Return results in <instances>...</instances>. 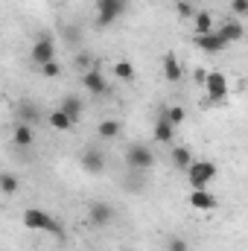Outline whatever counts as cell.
I'll return each instance as SVG.
<instances>
[{
  "label": "cell",
  "mask_w": 248,
  "mask_h": 251,
  "mask_svg": "<svg viewBox=\"0 0 248 251\" xmlns=\"http://www.w3.org/2000/svg\"><path fill=\"white\" fill-rule=\"evenodd\" d=\"M125 6H128V0H97V26H114L120 18H123Z\"/></svg>",
  "instance_id": "cell-1"
},
{
  "label": "cell",
  "mask_w": 248,
  "mask_h": 251,
  "mask_svg": "<svg viewBox=\"0 0 248 251\" xmlns=\"http://www.w3.org/2000/svg\"><path fill=\"white\" fill-rule=\"evenodd\" d=\"M184 173H187V178H190V184H193V190H207V184L216 178L219 170H216L213 161H193Z\"/></svg>",
  "instance_id": "cell-2"
},
{
  "label": "cell",
  "mask_w": 248,
  "mask_h": 251,
  "mask_svg": "<svg viewBox=\"0 0 248 251\" xmlns=\"http://www.w3.org/2000/svg\"><path fill=\"white\" fill-rule=\"evenodd\" d=\"M125 164H128L131 173H146V170L155 164V155H152L149 146H143V143H131V146L125 149Z\"/></svg>",
  "instance_id": "cell-3"
},
{
  "label": "cell",
  "mask_w": 248,
  "mask_h": 251,
  "mask_svg": "<svg viewBox=\"0 0 248 251\" xmlns=\"http://www.w3.org/2000/svg\"><path fill=\"white\" fill-rule=\"evenodd\" d=\"M204 91H207V100L210 102H228V79H225V73H219V70H207V76H204Z\"/></svg>",
  "instance_id": "cell-4"
},
{
  "label": "cell",
  "mask_w": 248,
  "mask_h": 251,
  "mask_svg": "<svg viewBox=\"0 0 248 251\" xmlns=\"http://www.w3.org/2000/svg\"><path fill=\"white\" fill-rule=\"evenodd\" d=\"M114 216H117V210H114V204H108V201H91V204H88V219H91V225H97V228H108V225L114 222Z\"/></svg>",
  "instance_id": "cell-5"
},
{
  "label": "cell",
  "mask_w": 248,
  "mask_h": 251,
  "mask_svg": "<svg viewBox=\"0 0 248 251\" xmlns=\"http://www.w3.org/2000/svg\"><path fill=\"white\" fill-rule=\"evenodd\" d=\"M29 59L38 64H47V62H56V41L50 38V35H41V38H35V44H32V50H29Z\"/></svg>",
  "instance_id": "cell-6"
},
{
  "label": "cell",
  "mask_w": 248,
  "mask_h": 251,
  "mask_svg": "<svg viewBox=\"0 0 248 251\" xmlns=\"http://www.w3.org/2000/svg\"><path fill=\"white\" fill-rule=\"evenodd\" d=\"M21 219H24V225H26L29 231H44V234H47V228L53 225V219H56V216H53V213H47V210H41V207H26Z\"/></svg>",
  "instance_id": "cell-7"
},
{
  "label": "cell",
  "mask_w": 248,
  "mask_h": 251,
  "mask_svg": "<svg viewBox=\"0 0 248 251\" xmlns=\"http://www.w3.org/2000/svg\"><path fill=\"white\" fill-rule=\"evenodd\" d=\"M82 85H85V91H88V94H94V97L108 94V79H105V76H102V70H97V67H91V70H85V73H82Z\"/></svg>",
  "instance_id": "cell-8"
},
{
  "label": "cell",
  "mask_w": 248,
  "mask_h": 251,
  "mask_svg": "<svg viewBox=\"0 0 248 251\" xmlns=\"http://www.w3.org/2000/svg\"><path fill=\"white\" fill-rule=\"evenodd\" d=\"M59 111H64V114L70 117V123L76 126L79 117L85 114V100L76 97V94H67V97H62V102H59Z\"/></svg>",
  "instance_id": "cell-9"
},
{
  "label": "cell",
  "mask_w": 248,
  "mask_h": 251,
  "mask_svg": "<svg viewBox=\"0 0 248 251\" xmlns=\"http://www.w3.org/2000/svg\"><path fill=\"white\" fill-rule=\"evenodd\" d=\"M216 35H219L225 44H237V41H243V38H246V26H243V21H234V18H228Z\"/></svg>",
  "instance_id": "cell-10"
},
{
  "label": "cell",
  "mask_w": 248,
  "mask_h": 251,
  "mask_svg": "<svg viewBox=\"0 0 248 251\" xmlns=\"http://www.w3.org/2000/svg\"><path fill=\"white\" fill-rule=\"evenodd\" d=\"M193 44H196L198 50H204V53H222V50L228 47V44L216 35V29H213V32H196V41H193Z\"/></svg>",
  "instance_id": "cell-11"
},
{
  "label": "cell",
  "mask_w": 248,
  "mask_h": 251,
  "mask_svg": "<svg viewBox=\"0 0 248 251\" xmlns=\"http://www.w3.org/2000/svg\"><path fill=\"white\" fill-rule=\"evenodd\" d=\"M15 114H18V123H38L41 120V105H35L32 100H21L18 105H15Z\"/></svg>",
  "instance_id": "cell-12"
},
{
  "label": "cell",
  "mask_w": 248,
  "mask_h": 251,
  "mask_svg": "<svg viewBox=\"0 0 248 251\" xmlns=\"http://www.w3.org/2000/svg\"><path fill=\"white\" fill-rule=\"evenodd\" d=\"M82 167H85V173H91V176H99L102 170H105V155L99 152V149H85L82 152Z\"/></svg>",
  "instance_id": "cell-13"
},
{
  "label": "cell",
  "mask_w": 248,
  "mask_h": 251,
  "mask_svg": "<svg viewBox=\"0 0 248 251\" xmlns=\"http://www.w3.org/2000/svg\"><path fill=\"white\" fill-rule=\"evenodd\" d=\"M190 204H193L196 210H213L219 201H216V196L207 193V190H193V193H190Z\"/></svg>",
  "instance_id": "cell-14"
},
{
  "label": "cell",
  "mask_w": 248,
  "mask_h": 251,
  "mask_svg": "<svg viewBox=\"0 0 248 251\" xmlns=\"http://www.w3.org/2000/svg\"><path fill=\"white\" fill-rule=\"evenodd\" d=\"M32 140H35V131H32V126L26 123H15V128H12V143L15 146H32Z\"/></svg>",
  "instance_id": "cell-15"
},
{
  "label": "cell",
  "mask_w": 248,
  "mask_h": 251,
  "mask_svg": "<svg viewBox=\"0 0 248 251\" xmlns=\"http://www.w3.org/2000/svg\"><path fill=\"white\" fill-rule=\"evenodd\" d=\"M181 62H178V56L175 53H167L164 56V76H167V82H178L181 79Z\"/></svg>",
  "instance_id": "cell-16"
},
{
  "label": "cell",
  "mask_w": 248,
  "mask_h": 251,
  "mask_svg": "<svg viewBox=\"0 0 248 251\" xmlns=\"http://www.w3.org/2000/svg\"><path fill=\"white\" fill-rule=\"evenodd\" d=\"M152 137H155V143H173L175 128L164 120V114H161V120H158V123H155V128H152Z\"/></svg>",
  "instance_id": "cell-17"
},
{
  "label": "cell",
  "mask_w": 248,
  "mask_h": 251,
  "mask_svg": "<svg viewBox=\"0 0 248 251\" xmlns=\"http://www.w3.org/2000/svg\"><path fill=\"white\" fill-rule=\"evenodd\" d=\"M120 131H123V123H120V120H111V117L97 126V134H99L102 140H114V137H120Z\"/></svg>",
  "instance_id": "cell-18"
},
{
  "label": "cell",
  "mask_w": 248,
  "mask_h": 251,
  "mask_svg": "<svg viewBox=\"0 0 248 251\" xmlns=\"http://www.w3.org/2000/svg\"><path fill=\"white\" fill-rule=\"evenodd\" d=\"M161 114H164V120L173 126V128H178V126H181V123L187 120V111L181 108V105H170V108H164Z\"/></svg>",
  "instance_id": "cell-19"
},
{
  "label": "cell",
  "mask_w": 248,
  "mask_h": 251,
  "mask_svg": "<svg viewBox=\"0 0 248 251\" xmlns=\"http://www.w3.org/2000/svg\"><path fill=\"white\" fill-rule=\"evenodd\" d=\"M170 158H173V167H178L181 173H184L187 167L193 164V155H190V149H187V146H175Z\"/></svg>",
  "instance_id": "cell-20"
},
{
  "label": "cell",
  "mask_w": 248,
  "mask_h": 251,
  "mask_svg": "<svg viewBox=\"0 0 248 251\" xmlns=\"http://www.w3.org/2000/svg\"><path fill=\"white\" fill-rule=\"evenodd\" d=\"M47 123H50V128H56V131H70L73 128V123H70V117L64 114V111H50V117H47Z\"/></svg>",
  "instance_id": "cell-21"
},
{
  "label": "cell",
  "mask_w": 248,
  "mask_h": 251,
  "mask_svg": "<svg viewBox=\"0 0 248 251\" xmlns=\"http://www.w3.org/2000/svg\"><path fill=\"white\" fill-rule=\"evenodd\" d=\"M193 24H196V32H213V15L204 9H198L193 15Z\"/></svg>",
  "instance_id": "cell-22"
},
{
  "label": "cell",
  "mask_w": 248,
  "mask_h": 251,
  "mask_svg": "<svg viewBox=\"0 0 248 251\" xmlns=\"http://www.w3.org/2000/svg\"><path fill=\"white\" fill-rule=\"evenodd\" d=\"M18 190H21L18 176H12V173H0V193H3V196H15Z\"/></svg>",
  "instance_id": "cell-23"
},
{
  "label": "cell",
  "mask_w": 248,
  "mask_h": 251,
  "mask_svg": "<svg viewBox=\"0 0 248 251\" xmlns=\"http://www.w3.org/2000/svg\"><path fill=\"white\" fill-rule=\"evenodd\" d=\"M114 76H117L120 82H134L137 70H134V64H131V62H117V64H114Z\"/></svg>",
  "instance_id": "cell-24"
},
{
  "label": "cell",
  "mask_w": 248,
  "mask_h": 251,
  "mask_svg": "<svg viewBox=\"0 0 248 251\" xmlns=\"http://www.w3.org/2000/svg\"><path fill=\"white\" fill-rule=\"evenodd\" d=\"M76 67H79L82 73L91 70V67H94V56H91L88 50H79V53H76Z\"/></svg>",
  "instance_id": "cell-25"
},
{
  "label": "cell",
  "mask_w": 248,
  "mask_h": 251,
  "mask_svg": "<svg viewBox=\"0 0 248 251\" xmlns=\"http://www.w3.org/2000/svg\"><path fill=\"white\" fill-rule=\"evenodd\" d=\"M41 70V76H47V79H56V76H62V64L59 62H47L38 67Z\"/></svg>",
  "instance_id": "cell-26"
},
{
  "label": "cell",
  "mask_w": 248,
  "mask_h": 251,
  "mask_svg": "<svg viewBox=\"0 0 248 251\" xmlns=\"http://www.w3.org/2000/svg\"><path fill=\"white\" fill-rule=\"evenodd\" d=\"M231 12L237 18H246L248 15V0H231Z\"/></svg>",
  "instance_id": "cell-27"
},
{
  "label": "cell",
  "mask_w": 248,
  "mask_h": 251,
  "mask_svg": "<svg viewBox=\"0 0 248 251\" xmlns=\"http://www.w3.org/2000/svg\"><path fill=\"white\" fill-rule=\"evenodd\" d=\"M167 251H190V246H187V240L175 237V240H170V243H167Z\"/></svg>",
  "instance_id": "cell-28"
},
{
  "label": "cell",
  "mask_w": 248,
  "mask_h": 251,
  "mask_svg": "<svg viewBox=\"0 0 248 251\" xmlns=\"http://www.w3.org/2000/svg\"><path fill=\"white\" fill-rule=\"evenodd\" d=\"M178 15H181V18H193V15H196L193 3H187V0H178Z\"/></svg>",
  "instance_id": "cell-29"
},
{
  "label": "cell",
  "mask_w": 248,
  "mask_h": 251,
  "mask_svg": "<svg viewBox=\"0 0 248 251\" xmlns=\"http://www.w3.org/2000/svg\"><path fill=\"white\" fill-rule=\"evenodd\" d=\"M204 76H207V70H201V67H198V70H196V82L201 85V82H204Z\"/></svg>",
  "instance_id": "cell-30"
},
{
  "label": "cell",
  "mask_w": 248,
  "mask_h": 251,
  "mask_svg": "<svg viewBox=\"0 0 248 251\" xmlns=\"http://www.w3.org/2000/svg\"><path fill=\"white\" fill-rule=\"evenodd\" d=\"M187 3H193V6H196V3H201V0H187Z\"/></svg>",
  "instance_id": "cell-31"
}]
</instances>
